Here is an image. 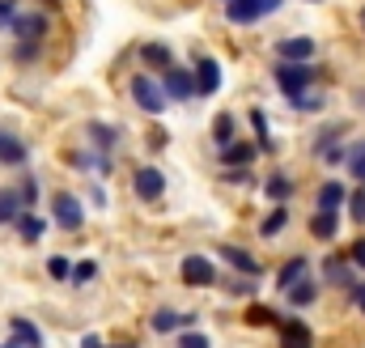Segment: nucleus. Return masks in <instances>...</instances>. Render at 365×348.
Segmentation results:
<instances>
[{
    "mask_svg": "<svg viewBox=\"0 0 365 348\" xmlns=\"http://www.w3.org/2000/svg\"><path fill=\"white\" fill-rule=\"evenodd\" d=\"M47 221L60 230V234H81L86 230V204H81V195L77 191H51V200H47Z\"/></svg>",
    "mask_w": 365,
    "mask_h": 348,
    "instance_id": "obj_1",
    "label": "nucleus"
},
{
    "mask_svg": "<svg viewBox=\"0 0 365 348\" xmlns=\"http://www.w3.org/2000/svg\"><path fill=\"white\" fill-rule=\"evenodd\" d=\"M13 43H47V34H51V13L47 9H21L13 21H9V30H4Z\"/></svg>",
    "mask_w": 365,
    "mask_h": 348,
    "instance_id": "obj_2",
    "label": "nucleus"
},
{
    "mask_svg": "<svg viewBox=\"0 0 365 348\" xmlns=\"http://www.w3.org/2000/svg\"><path fill=\"white\" fill-rule=\"evenodd\" d=\"M272 77H276V86L284 89L289 98H297V93H306V89L314 86L319 68H314V64H289V60H276Z\"/></svg>",
    "mask_w": 365,
    "mask_h": 348,
    "instance_id": "obj_3",
    "label": "nucleus"
},
{
    "mask_svg": "<svg viewBox=\"0 0 365 348\" xmlns=\"http://www.w3.org/2000/svg\"><path fill=\"white\" fill-rule=\"evenodd\" d=\"M30 166V140H21L13 128L0 123V170H26Z\"/></svg>",
    "mask_w": 365,
    "mask_h": 348,
    "instance_id": "obj_4",
    "label": "nucleus"
},
{
    "mask_svg": "<svg viewBox=\"0 0 365 348\" xmlns=\"http://www.w3.org/2000/svg\"><path fill=\"white\" fill-rule=\"evenodd\" d=\"M128 89H132V102H136L145 115H162V111H166V93H162V86H158L149 73H136Z\"/></svg>",
    "mask_w": 365,
    "mask_h": 348,
    "instance_id": "obj_5",
    "label": "nucleus"
},
{
    "mask_svg": "<svg viewBox=\"0 0 365 348\" xmlns=\"http://www.w3.org/2000/svg\"><path fill=\"white\" fill-rule=\"evenodd\" d=\"M276 9H280V0H230L225 17L234 26H251V21H259L264 13H276Z\"/></svg>",
    "mask_w": 365,
    "mask_h": 348,
    "instance_id": "obj_6",
    "label": "nucleus"
},
{
    "mask_svg": "<svg viewBox=\"0 0 365 348\" xmlns=\"http://www.w3.org/2000/svg\"><path fill=\"white\" fill-rule=\"evenodd\" d=\"M132 191H136L145 204L162 200V191H166V174L158 170V166H140V170L132 174Z\"/></svg>",
    "mask_w": 365,
    "mask_h": 348,
    "instance_id": "obj_7",
    "label": "nucleus"
},
{
    "mask_svg": "<svg viewBox=\"0 0 365 348\" xmlns=\"http://www.w3.org/2000/svg\"><path fill=\"white\" fill-rule=\"evenodd\" d=\"M9 344L43 348V327H38L34 319H26V314H13V319H9Z\"/></svg>",
    "mask_w": 365,
    "mask_h": 348,
    "instance_id": "obj_8",
    "label": "nucleus"
},
{
    "mask_svg": "<svg viewBox=\"0 0 365 348\" xmlns=\"http://www.w3.org/2000/svg\"><path fill=\"white\" fill-rule=\"evenodd\" d=\"M86 145L98 149V153H110V158H115V149H119V128H115V123H102V119H90V123H86Z\"/></svg>",
    "mask_w": 365,
    "mask_h": 348,
    "instance_id": "obj_9",
    "label": "nucleus"
},
{
    "mask_svg": "<svg viewBox=\"0 0 365 348\" xmlns=\"http://www.w3.org/2000/svg\"><path fill=\"white\" fill-rule=\"evenodd\" d=\"M276 60H289V64H310V60H314V39H306V34L280 39V43H276Z\"/></svg>",
    "mask_w": 365,
    "mask_h": 348,
    "instance_id": "obj_10",
    "label": "nucleus"
},
{
    "mask_svg": "<svg viewBox=\"0 0 365 348\" xmlns=\"http://www.w3.org/2000/svg\"><path fill=\"white\" fill-rule=\"evenodd\" d=\"M47 217H38V213H21L17 221H13V234L21 238V247H38L43 238H47Z\"/></svg>",
    "mask_w": 365,
    "mask_h": 348,
    "instance_id": "obj_11",
    "label": "nucleus"
},
{
    "mask_svg": "<svg viewBox=\"0 0 365 348\" xmlns=\"http://www.w3.org/2000/svg\"><path fill=\"white\" fill-rule=\"evenodd\" d=\"M179 272H182L187 285H200V289L217 285V267H212V260H204V255H187V260L179 263Z\"/></svg>",
    "mask_w": 365,
    "mask_h": 348,
    "instance_id": "obj_12",
    "label": "nucleus"
},
{
    "mask_svg": "<svg viewBox=\"0 0 365 348\" xmlns=\"http://www.w3.org/2000/svg\"><path fill=\"white\" fill-rule=\"evenodd\" d=\"M162 93H166V98H175V102H187V98H195V81H191V73L170 64V68L162 73Z\"/></svg>",
    "mask_w": 365,
    "mask_h": 348,
    "instance_id": "obj_13",
    "label": "nucleus"
},
{
    "mask_svg": "<svg viewBox=\"0 0 365 348\" xmlns=\"http://www.w3.org/2000/svg\"><path fill=\"white\" fill-rule=\"evenodd\" d=\"M191 81H195V93H200V98H208V93H217V89H221V64H217L212 56H204V60L195 64V73H191Z\"/></svg>",
    "mask_w": 365,
    "mask_h": 348,
    "instance_id": "obj_14",
    "label": "nucleus"
},
{
    "mask_svg": "<svg viewBox=\"0 0 365 348\" xmlns=\"http://www.w3.org/2000/svg\"><path fill=\"white\" fill-rule=\"evenodd\" d=\"M26 213V204H21V195H17V187L13 183H0V230H13V221Z\"/></svg>",
    "mask_w": 365,
    "mask_h": 348,
    "instance_id": "obj_15",
    "label": "nucleus"
},
{
    "mask_svg": "<svg viewBox=\"0 0 365 348\" xmlns=\"http://www.w3.org/2000/svg\"><path fill=\"white\" fill-rule=\"evenodd\" d=\"M314 336L302 319H280V348H310Z\"/></svg>",
    "mask_w": 365,
    "mask_h": 348,
    "instance_id": "obj_16",
    "label": "nucleus"
},
{
    "mask_svg": "<svg viewBox=\"0 0 365 348\" xmlns=\"http://www.w3.org/2000/svg\"><path fill=\"white\" fill-rule=\"evenodd\" d=\"M13 187H17V195H21L26 213H34V208H38V200H43V183H38V174H34V170H21L17 178H13Z\"/></svg>",
    "mask_w": 365,
    "mask_h": 348,
    "instance_id": "obj_17",
    "label": "nucleus"
},
{
    "mask_svg": "<svg viewBox=\"0 0 365 348\" xmlns=\"http://www.w3.org/2000/svg\"><path fill=\"white\" fill-rule=\"evenodd\" d=\"M344 200H349V187H344L340 178H327V183L319 187V195H314V204H319L323 213H340Z\"/></svg>",
    "mask_w": 365,
    "mask_h": 348,
    "instance_id": "obj_18",
    "label": "nucleus"
},
{
    "mask_svg": "<svg viewBox=\"0 0 365 348\" xmlns=\"http://www.w3.org/2000/svg\"><path fill=\"white\" fill-rule=\"evenodd\" d=\"M140 64H145V68L166 73V68L175 64V51H170L166 43H140Z\"/></svg>",
    "mask_w": 365,
    "mask_h": 348,
    "instance_id": "obj_19",
    "label": "nucleus"
},
{
    "mask_svg": "<svg viewBox=\"0 0 365 348\" xmlns=\"http://www.w3.org/2000/svg\"><path fill=\"white\" fill-rule=\"evenodd\" d=\"M310 234L319 238V242H336V234H340V213H314L310 217Z\"/></svg>",
    "mask_w": 365,
    "mask_h": 348,
    "instance_id": "obj_20",
    "label": "nucleus"
},
{
    "mask_svg": "<svg viewBox=\"0 0 365 348\" xmlns=\"http://www.w3.org/2000/svg\"><path fill=\"white\" fill-rule=\"evenodd\" d=\"M306 276H310V260H306V255H293V260L276 272V285H280V289H293V285L306 280Z\"/></svg>",
    "mask_w": 365,
    "mask_h": 348,
    "instance_id": "obj_21",
    "label": "nucleus"
},
{
    "mask_svg": "<svg viewBox=\"0 0 365 348\" xmlns=\"http://www.w3.org/2000/svg\"><path fill=\"white\" fill-rule=\"evenodd\" d=\"M43 47H47V43H13V47H9V60L21 64V68H30V64L43 60Z\"/></svg>",
    "mask_w": 365,
    "mask_h": 348,
    "instance_id": "obj_22",
    "label": "nucleus"
},
{
    "mask_svg": "<svg viewBox=\"0 0 365 348\" xmlns=\"http://www.w3.org/2000/svg\"><path fill=\"white\" fill-rule=\"evenodd\" d=\"M221 162H225V166H251V162H255V145L230 140V145L221 149Z\"/></svg>",
    "mask_w": 365,
    "mask_h": 348,
    "instance_id": "obj_23",
    "label": "nucleus"
},
{
    "mask_svg": "<svg viewBox=\"0 0 365 348\" xmlns=\"http://www.w3.org/2000/svg\"><path fill=\"white\" fill-rule=\"evenodd\" d=\"M149 327H153L158 336H170V332H179V327H182V314H179V310H170V306H162V310H153Z\"/></svg>",
    "mask_w": 365,
    "mask_h": 348,
    "instance_id": "obj_24",
    "label": "nucleus"
},
{
    "mask_svg": "<svg viewBox=\"0 0 365 348\" xmlns=\"http://www.w3.org/2000/svg\"><path fill=\"white\" fill-rule=\"evenodd\" d=\"M284 297H289V306H297V310H302V306H310V302L319 297V285L306 276V280H297L293 289H284Z\"/></svg>",
    "mask_w": 365,
    "mask_h": 348,
    "instance_id": "obj_25",
    "label": "nucleus"
},
{
    "mask_svg": "<svg viewBox=\"0 0 365 348\" xmlns=\"http://www.w3.org/2000/svg\"><path fill=\"white\" fill-rule=\"evenodd\" d=\"M323 276H327L331 285H349V289H353V267H349L344 260H336V255L323 260Z\"/></svg>",
    "mask_w": 365,
    "mask_h": 348,
    "instance_id": "obj_26",
    "label": "nucleus"
},
{
    "mask_svg": "<svg viewBox=\"0 0 365 348\" xmlns=\"http://www.w3.org/2000/svg\"><path fill=\"white\" fill-rule=\"evenodd\" d=\"M234 128H238V123H234L230 111H221V115L212 119V140H217V149H225V145L234 140Z\"/></svg>",
    "mask_w": 365,
    "mask_h": 348,
    "instance_id": "obj_27",
    "label": "nucleus"
},
{
    "mask_svg": "<svg viewBox=\"0 0 365 348\" xmlns=\"http://www.w3.org/2000/svg\"><path fill=\"white\" fill-rule=\"evenodd\" d=\"M221 260L234 263V267H238V272H247V276H259V263L251 260L247 251H238V247H221Z\"/></svg>",
    "mask_w": 365,
    "mask_h": 348,
    "instance_id": "obj_28",
    "label": "nucleus"
},
{
    "mask_svg": "<svg viewBox=\"0 0 365 348\" xmlns=\"http://www.w3.org/2000/svg\"><path fill=\"white\" fill-rule=\"evenodd\" d=\"M264 195L276 200V204H280V200H289V195H293V178H289V174H272V178L264 183Z\"/></svg>",
    "mask_w": 365,
    "mask_h": 348,
    "instance_id": "obj_29",
    "label": "nucleus"
},
{
    "mask_svg": "<svg viewBox=\"0 0 365 348\" xmlns=\"http://www.w3.org/2000/svg\"><path fill=\"white\" fill-rule=\"evenodd\" d=\"M47 276H51L56 285L73 280V260H68V255H51V260H47Z\"/></svg>",
    "mask_w": 365,
    "mask_h": 348,
    "instance_id": "obj_30",
    "label": "nucleus"
},
{
    "mask_svg": "<svg viewBox=\"0 0 365 348\" xmlns=\"http://www.w3.org/2000/svg\"><path fill=\"white\" fill-rule=\"evenodd\" d=\"M284 225H289V208H272V213L264 217V225H259V234H264V238H276V234H280Z\"/></svg>",
    "mask_w": 365,
    "mask_h": 348,
    "instance_id": "obj_31",
    "label": "nucleus"
},
{
    "mask_svg": "<svg viewBox=\"0 0 365 348\" xmlns=\"http://www.w3.org/2000/svg\"><path fill=\"white\" fill-rule=\"evenodd\" d=\"M93 280H98V263L93 260H77L73 263V280H68V285L81 289V285H93Z\"/></svg>",
    "mask_w": 365,
    "mask_h": 348,
    "instance_id": "obj_32",
    "label": "nucleus"
},
{
    "mask_svg": "<svg viewBox=\"0 0 365 348\" xmlns=\"http://www.w3.org/2000/svg\"><path fill=\"white\" fill-rule=\"evenodd\" d=\"M289 102H293V111H323V98H319V93H310V89H306V93H297V98H289Z\"/></svg>",
    "mask_w": 365,
    "mask_h": 348,
    "instance_id": "obj_33",
    "label": "nucleus"
},
{
    "mask_svg": "<svg viewBox=\"0 0 365 348\" xmlns=\"http://www.w3.org/2000/svg\"><path fill=\"white\" fill-rule=\"evenodd\" d=\"M21 13V0H0V30H9V21Z\"/></svg>",
    "mask_w": 365,
    "mask_h": 348,
    "instance_id": "obj_34",
    "label": "nucleus"
},
{
    "mask_svg": "<svg viewBox=\"0 0 365 348\" xmlns=\"http://www.w3.org/2000/svg\"><path fill=\"white\" fill-rule=\"evenodd\" d=\"M349 174L365 183V145H357V149H353V158H349Z\"/></svg>",
    "mask_w": 365,
    "mask_h": 348,
    "instance_id": "obj_35",
    "label": "nucleus"
},
{
    "mask_svg": "<svg viewBox=\"0 0 365 348\" xmlns=\"http://www.w3.org/2000/svg\"><path fill=\"white\" fill-rule=\"evenodd\" d=\"M179 348H212V344H208V336H204V332H182Z\"/></svg>",
    "mask_w": 365,
    "mask_h": 348,
    "instance_id": "obj_36",
    "label": "nucleus"
},
{
    "mask_svg": "<svg viewBox=\"0 0 365 348\" xmlns=\"http://www.w3.org/2000/svg\"><path fill=\"white\" fill-rule=\"evenodd\" d=\"M344 204H353V221H365V187H361V191H353Z\"/></svg>",
    "mask_w": 365,
    "mask_h": 348,
    "instance_id": "obj_37",
    "label": "nucleus"
},
{
    "mask_svg": "<svg viewBox=\"0 0 365 348\" xmlns=\"http://www.w3.org/2000/svg\"><path fill=\"white\" fill-rule=\"evenodd\" d=\"M225 289H230V293H234V297H247V293H251V289H255V280H230V285H225Z\"/></svg>",
    "mask_w": 365,
    "mask_h": 348,
    "instance_id": "obj_38",
    "label": "nucleus"
},
{
    "mask_svg": "<svg viewBox=\"0 0 365 348\" xmlns=\"http://www.w3.org/2000/svg\"><path fill=\"white\" fill-rule=\"evenodd\" d=\"M230 183H251V166H230Z\"/></svg>",
    "mask_w": 365,
    "mask_h": 348,
    "instance_id": "obj_39",
    "label": "nucleus"
},
{
    "mask_svg": "<svg viewBox=\"0 0 365 348\" xmlns=\"http://www.w3.org/2000/svg\"><path fill=\"white\" fill-rule=\"evenodd\" d=\"M251 323H280V319H276L272 310H264V306H255V310H251Z\"/></svg>",
    "mask_w": 365,
    "mask_h": 348,
    "instance_id": "obj_40",
    "label": "nucleus"
},
{
    "mask_svg": "<svg viewBox=\"0 0 365 348\" xmlns=\"http://www.w3.org/2000/svg\"><path fill=\"white\" fill-rule=\"evenodd\" d=\"M353 267H361V272H365V238L353 242Z\"/></svg>",
    "mask_w": 365,
    "mask_h": 348,
    "instance_id": "obj_41",
    "label": "nucleus"
},
{
    "mask_svg": "<svg viewBox=\"0 0 365 348\" xmlns=\"http://www.w3.org/2000/svg\"><path fill=\"white\" fill-rule=\"evenodd\" d=\"M353 302H357V310L365 314V280L361 285H353Z\"/></svg>",
    "mask_w": 365,
    "mask_h": 348,
    "instance_id": "obj_42",
    "label": "nucleus"
},
{
    "mask_svg": "<svg viewBox=\"0 0 365 348\" xmlns=\"http://www.w3.org/2000/svg\"><path fill=\"white\" fill-rule=\"evenodd\" d=\"M81 348H110V344H102V336H93L90 332V336H81Z\"/></svg>",
    "mask_w": 365,
    "mask_h": 348,
    "instance_id": "obj_43",
    "label": "nucleus"
},
{
    "mask_svg": "<svg viewBox=\"0 0 365 348\" xmlns=\"http://www.w3.org/2000/svg\"><path fill=\"white\" fill-rule=\"evenodd\" d=\"M90 200H93V204H98V208H102V204H106V191H102V187H98V183H93V187H90Z\"/></svg>",
    "mask_w": 365,
    "mask_h": 348,
    "instance_id": "obj_44",
    "label": "nucleus"
},
{
    "mask_svg": "<svg viewBox=\"0 0 365 348\" xmlns=\"http://www.w3.org/2000/svg\"><path fill=\"white\" fill-rule=\"evenodd\" d=\"M361 26H365V9H361Z\"/></svg>",
    "mask_w": 365,
    "mask_h": 348,
    "instance_id": "obj_45",
    "label": "nucleus"
},
{
    "mask_svg": "<svg viewBox=\"0 0 365 348\" xmlns=\"http://www.w3.org/2000/svg\"><path fill=\"white\" fill-rule=\"evenodd\" d=\"M128 348H136V344H128Z\"/></svg>",
    "mask_w": 365,
    "mask_h": 348,
    "instance_id": "obj_46",
    "label": "nucleus"
}]
</instances>
